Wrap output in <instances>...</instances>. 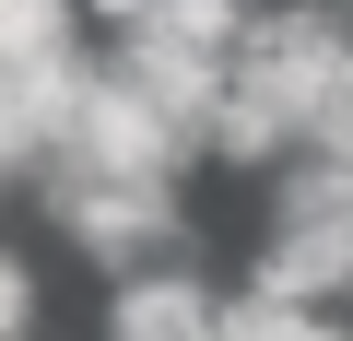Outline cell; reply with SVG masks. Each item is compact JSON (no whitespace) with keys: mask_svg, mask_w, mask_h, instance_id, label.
Listing matches in <instances>:
<instances>
[{"mask_svg":"<svg viewBox=\"0 0 353 341\" xmlns=\"http://www.w3.org/2000/svg\"><path fill=\"white\" fill-rule=\"evenodd\" d=\"M36 212L71 259H94L106 282L141 271V259H189V189L176 177H106V165H48L36 177Z\"/></svg>","mask_w":353,"mask_h":341,"instance_id":"obj_1","label":"cell"},{"mask_svg":"<svg viewBox=\"0 0 353 341\" xmlns=\"http://www.w3.org/2000/svg\"><path fill=\"white\" fill-rule=\"evenodd\" d=\"M71 165H106V177H189L201 165V130L176 118L141 71H118V59H94V83H83V106H71V141H59Z\"/></svg>","mask_w":353,"mask_h":341,"instance_id":"obj_2","label":"cell"},{"mask_svg":"<svg viewBox=\"0 0 353 341\" xmlns=\"http://www.w3.org/2000/svg\"><path fill=\"white\" fill-rule=\"evenodd\" d=\"M106 341H224V282L189 259H141L106 282Z\"/></svg>","mask_w":353,"mask_h":341,"instance_id":"obj_3","label":"cell"},{"mask_svg":"<svg viewBox=\"0 0 353 341\" xmlns=\"http://www.w3.org/2000/svg\"><path fill=\"white\" fill-rule=\"evenodd\" d=\"M224 341H353V306H306V294L236 282L224 294Z\"/></svg>","mask_w":353,"mask_h":341,"instance_id":"obj_4","label":"cell"},{"mask_svg":"<svg viewBox=\"0 0 353 341\" xmlns=\"http://www.w3.org/2000/svg\"><path fill=\"white\" fill-rule=\"evenodd\" d=\"M94 48V0H0V71H36Z\"/></svg>","mask_w":353,"mask_h":341,"instance_id":"obj_5","label":"cell"},{"mask_svg":"<svg viewBox=\"0 0 353 341\" xmlns=\"http://www.w3.org/2000/svg\"><path fill=\"white\" fill-rule=\"evenodd\" d=\"M48 329V294H36V259L0 247V341H36Z\"/></svg>","mask_w":353,"mask_h":341,"instance_id":"obj_6","label":"cell"},{"mask_svg":"<svg viewBox=\"0 0 353 341\" xmlns=\"http://www.w3.org/2000/svg\"><path fill=\"white\" fill-rule=\"evenodd\" d=\"M330 153H353V83H341V106H330V130H318Z\"/></svg>","mask_w":353,"mask_h":341,"instance_id":"obj_7","label":"cell"}]
</instances>
